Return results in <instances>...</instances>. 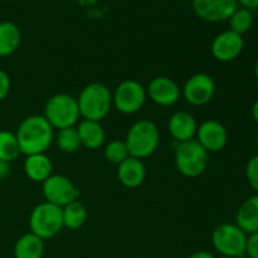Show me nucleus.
Here are the masks:
<instances>
[{
	"label": "nucleus",
	"instance_id": "1",
	"mask_svg": "<svg viewBox=\"0 0 258 258\" xmlns=\"http://www.w3.org/2000/svg\"><path fill=\"white\" fill-rule=\"evenodd\" d=\"M15 136L20 154H43L54 140V128L43 115H32L19 123Z\"/></svg>",
	"mask_w": 258,
	"mask_h": 258
},
{
	"label": "nucleus",
	"instance_id": "2",
	"mask_svg": "<svg viewBox=\"0 0 258 258\" xmlns=\"http://www.w3.org/2000/svg\"><path fill=\"white\" fill-rule=\"evenodd\" d=\"M77 103L83 120L101 122L112 107V93L103 83L93 82L82 88L77 97Z\"/></svg>",
	"mask_w": 258,
	"mask_h": 258
},
{
	"label": "nucleus",
	"instance_id": "3",
	"mask_svg": "<svg viewBox=\"0 0 258 258\" xmlns=\"http://www.w3.org/2000/svg\"><path fill=\"white\" fill-rule=\"evenodd\" d=\"M125 144L130 156L143 160L158 150L160 144V131L154 121L143 118L136 121L128 128Z\"/></svg>",
	"mask_w": 258,
	"mask_h": 258
},
{
	"label": "nucleus",
	"instance_id": "4",
	"mask_svg": "<svg viewBox=\"0 0 258 258\" xmlns=\"http://www.w3.org/2000/svg\"><path fill=\"white\" fill-rule=\"evenodd\" d=\"M174 160L181 175L186 178H197L208 168L209 153L196 139H191L178 144Z\"/></svg>",
	"mask_w": 258,
	"mask_h": 258
},
{
	"label": "nucleus",
	"instance_id": "5",
	"mask_svg": "<svg viewBox=\"0 0 258 258\" xmlns=\"http://www.w3.org/2000/svg\"><path fill=\"white\" fill-rule=\"evenodd\" d=\"M43 116L52 127L57 130L75 127L81 117L77 98L68 93H55L50 96L45 102Z\"/></svg>",
	"mask_w": 258,
	"mask_h": 258
},
{
	"label": "nucleus",
	"instance_id": "6",
	"mask_svg": "<svg viewBox=\"0 0 258 258\" xmlns=\"http://www.w3.org/2000/svg\"><path fill=\"white\" fill-rule=\"evenodd\" d=\"M63 227L62 208L48 202L35 206L29 216L30 232L43 241L57 236Z\"/></svg>",
	"mask_w": 258,
	"mask_h": 258
},
{
	"label": "nucleus",
	"instance_id": "7",
	"mask_svg": "<svg viewBox=\"0 0 258 258\" xmlns=\"http://www.w3.org/2000/svg\"><path fill=\"white\" fill-rule=\"evenodd\" d=\"M247 236L236 223L219 224L212 233V244L221 256L242 258L246 256Z\"/></svg>",
	"mask_w": 258,
	"mask_h": 258
},
{
	"label": "nucleus",
	"instance_id": "8",
	"mask_svg": "<svg viewBox=\"0 0 258 258\" xmlns=\"http://www.w3.org/2000/svg\"><path fill=\"white\" fill-rule=\"evenodd\" d=\"M146 88L135 80H123L112 93V105L123 115H134L145 105Z\"/></svg>",
	"mask_w": 258,
	"mask_h": 258
},
{
	"label": "nucleus",
	"instance_id": "9",
	"mask_svg": "<svg viewBox=\"0 0 258 258\" xmlns=\"http://www.w3.org/2000/svg\"><path fill=\"white\" fill-rule=\"evenodd\" d=\"M42 191L45 202L60 208L77 201L80 197L77 186L67 176L59 174H52L47 180L43 181Z\"/></svg>",
	"mask_w": 258,
	"mask_h": 258
},
{
	"label": "nucleus",
	"instance_id": "10",
	"mask_svg": "<svg viewBox=\"0 0 258 258\" xmlns=\"http://www.w3.org/2000/svg\"><path fill=\"white\" fill-rule=\"evenodd\" d=\"M216 93V82L213 77L207 73H196L190 76L181 88V96L186 103L196 107L207 105Z\"/></svg>",
	"mask_w": 258,
	"mask_h": 258
},
{
	"label": "nucleus",
	"instance_id": "11",
	"mask_svg": "<svg viewBox=\"0 0 258 258\" xmlns=\"http://www.w3.org/2000/svg\"><path fill=\"white\" fill-rule=\"evenodd\" d=\"M237 8V0H193L194 13L199 19L207 23L228 20Z\"/></svg>",
	"mask_w": 258,
	"mask_h": 258
},
{
	"label": "nucleus",
	"instance_id": "12",
	"mask_svg": "<svg viewBox=\"0 0 258 258\" xmlns=\"http://www.w3.org/2000/svg\"><path fill=\"white\" fill-rule=\"evenodd\" d=\"M196 140L206 149L208 153H218L226 148L228 143V131L223 123L209 118L198 125Z\"/></svg>",
	"mask_w": 258,
	"mask_h": 258
},
{
	"label": "nucleus",
	"instance_id": "13",
	"mask_svg": "<svg viewBox=\"0 0 258 258\" xmlns=\"http://www.w3.org/2000/svg\"><path fill=\"white\" fill-rule=\"evenodd\" d=\"M243 37L228 29L214 37L211 44V52L217 60L227 63L239 57L243 52Z\"/></svg>",
	"mask_w": 258,
	"mask_h": 258
},
{
	"label": "nucleus",
	"instance_id": "14",
	"mask_svg": "<svg viewBox=\"0 0 258 258\" xmlns=\"http://www.w3.org/2000/svg\"><path fill=\"white\" fill-rule=\"evenodd\" d=\"M146 93L154 103L163 107L175 105L181 96V90L178 83L170 77L159 76L153 78L146 87Z\"/></svg>",
	"mask_w": 258,
	"mask_h": 258
},
{
	"label": "nucleus",
	"instance_id": "15",
	"mask_svg": "<svg viewBox=\"0 0 258 258\" xmlns=\"http://www.w3.org/2000/svg\"><path fill=\"white\" fill-rule=\"evenodd\" d=\"M197 128L198 123L196 117L186 111H176L169 118V134L178 144L196 139Z\"/></svg>",
	"mask_w": 258,
	"mask_h": 258
},
{
	"label": "nucleus",
	"instance_id": "16",
	"mask_svg": "<svg viewBox=\"0 0 258 258\" xmlns=\"http://www.w3.org/2000/svg\"><path fill=\"white\" fill-rule=\"evenodd\" d=\"M118 181L126 188H138L146 178V168L143 160L128 156L126 160L117 165Z\"/></svg>",
	"mask_w": 258,
	"mask_h": 258
},
{
	"label": "nucleus",
	"instance_id": "17",
	"mask_svg": "<svg viewBox=\"0 0 258 258\" xmlns=\"http://www.w3.org/2000/svg\"><path fill=\"white\" fill-rule=\"evenodd\" d=\"M236 224L247 234L258 232V194L248 197L236 213Z\"/></svg>",
	"mask_w": 258,
	"mask_h": 258
},
{
	"label": "nucleus",
	"instance_id": "18",
	"mask_svg": "<svg viewBox=\"0 0 258 258\" xmlns=\"http://www.w3.org/2000/svg\"><path fill=\"white\" fill-rule=\"evenodd\" d=\"M53 171V164L49 156L43 154L28 155L24 161V173L30 180L35 183H43L47 180Z\"/></svg>",
	"mask_w": 258,
	"mask_h": 258
},
{
	"label": "nucleus",
	"instance_id": "19",
	"mask_svg": "<svg viewBox=\"0 0 258 258\" xmlns=\"http://www.w3.org/2000/svg\"><path fill=\"white\" fill-rule=\"evenodd\" d=\"M76 128H77L78 136H80L81 145L85 148L90 149V150H96L105 144L106 134L101 122L82 120Z\"/></svg>",
	"mask_w": 258,
	"mask_h": 258
},
{
	"label": "nucleus",
	"instance_id": "20",
	"mask_svg": "<svg viewBox=\"0 0 258 258\" xmlns=\"http://www.w3.org/2000/svg\"><path fill=\"white\" fill-rule=\"evenodd\" d=\"M22 42V33L17 24L5 20L0 22V57H9L15 53Z\"/></svg>",
	"mask_w": 258,
	"mask_h": 258
},
{
	"label": "nucleus",
	"instance_id": "21",
	"mask_svg": "<svg viewBox=\"0 0 258 258\" xmlns=\"http://www.w3.org/2000/svg\"><path fill=\"white\" fill-rule=\"evenodd\" d=\"M44 241L32 232L18 238L14 246L15 258H43Z\"/></svg>",
	"mask_w": 258,
	"mask_h": 258
},
{
	"label": "nucleus",
	"instance_id": "22",
	"mask_svg": "<svg viewBox=\"0 0 258 258\" xmlns=\"http://www.w3.org/2000/svg\"><path fill=\"white\" fill-rule=\"evenodd\" d=\"M63 226L71 231L80 229L87 221V209L80 201H75L62 208Z\"/></svg>",
	"mask_w": 258,
	"mask_h": 258
},
{
	"label": "nucleus",
	"instance_id": "23",
	"mask_svg": "<svg viewBox=\"0 0 258 258\" xmlns=\"http://www.w3.org/2000/svg\"><path fill=\"white\" fill-rule=\"evenodd\" d=\"M228 23L229 30L243 37V34H246L253 25V14L246 8H237L229 17Z\"/></svg>",
	"mask_w": 258,
	"mask_h": 258
},
{
	"label": "nucleus",
	"instance_id": "24",
	"mask_svg": "<svg viewBox=\"0 0 258 258\" xmlns=\"http://www.w3.org/2000/svg\"><path fill=\"white\" fill-rule=\"evenodd\" d=\"M19 154L20 149L15 134L8 130H0V160L10 163L15 160Z\"/></svg>",
	"mask_w": 258,
	"mask_h": 258
},
{
	"label": "nucleus",
	"instance_id": "25",
	"mask_svg": "<svg viewBox=\"0 0 258 258\" xmlns=\"http://www.w3.org/2000/svg\"><path fill=\"white\" fill-rule=\"evenodd\" d=\"M55 143H57V146L60 149V151L67 154L76 153L82 146L76 127H67L58 130L57 136H55Z\"/></svg>",
	"mask_w": 258,
	"mask_h": 258
},
{
	"label": "nucleus",
	"instance_id": "26",
	"mask_svg": "<svg viewBox=\"0 0 258 258\" xmlns=\"http://www.w3.org/2000/svg\"><path fill=\"white\" fill-rule=\"evenodd\" d=\"M103 155H105V159L108 163L118 165L123 160H126L130 156V154H128L125 140H112L105 146Z\"/></svg>",
	"mask_w": 258,
	"mask_h": 258
},
{
	"label": "nucleus",
	"instance_id": "27",
	"mask_svg": "<svg viewBox=\"0 0 258 258\" xmlns=\"http://www.w3.org/2000/svg\"><path fill=\"white\" fill-rule=\"evenodd\" d=\"M246 178L249 186L258 194V154L249 158L246 165Z\"/></svg>",
	"mask_w": 258,
	"mask_h": 258
},
{
	"label": "nucleus",
	"instance_id": "28",
	"mask_svg": "<svg viewBox=\"0 0 258 258\" xmlns=\"http://www.w3.org/2000/svg\"><path fill=\"white\" fill-rule=\"evenodd\" d=\"M246 256L249 258H258V232L249 234L247 238Z\"/></svg>",
	"mask_w": 258,
	"mask_h": 258
},
{
	"label": "nucleus",
	"instance_id": "29",
	"mask_svg": "<svg viewBox=\"0 0 258 258\" xmlns=\"http://www.w3.org/2000/svg\"><path fill=\"white\" fill-rule=\"evenodd\" d=\"M10 91V78L5 71L0 70V101L4 100Z\"/></svg>",
	"mask_w": 258,
	"mask_h": 258
},
{
	"label": "nucleus",
	"instance_id": "30",
	"mask_svg": "<svg viewBox=\"0 0 258 258\" xmlns=\"http://www.w3.org/2000/svg\"><path fill=\"white\" fill-rule=\"evenodd\" d=\"M237 3L241 8H246L248 10L258 9V0H237Z\"/></svg>",
	"mask_w": 258,
	"mask_h": 258
},
{
	"label": "nucleus",
	"instance_id": "31",
	"mask_svg": "<svg viewBox=\"0 0 258 258\" xmlns=\"http://www.w3.org/2000/svg\"><path fill=\"white\" fill-rule=\"evenodd\" d=\"M10 173V165L7 161L0 160V179H5Z\"/></svg>",
	"mask_w": 258,
	"mask_h": 258
},
{
	"label": "nucleus",
	"instance_id": "32",
	"mask_svg": "<svg viewBox=\"0 0 258 258\" xmlns=\"http://www.w3.org/2000/svg\"><path fill=\"white\" fill-rule=\"evenodd\" d=\"M188 258H216V257L208 251H197L194 252V253H191Z\"/></svg>",
	"mask_w": 258,
	"mask_h": 258
},
{
	"label": "nucleus",
	"instance_id": "33",
	"mask_svg": "<svg viewBox=\"0 0 258 258\" xmlns=\"http://www.w3.org/2000/svg\"><path fill=\"white\" fill-rule=\"evenodd\" d=\"M252 117L258 123V98L254 101L253 106H252Z\"/></svg>",
	"mask_w": 258,
	"mask_h": 258
},
{
	"label": "nucleus",
	"instance_id": "34",
	"mask_svg": "<svg viewBox=\"0 0 258 258\" xmlns=\"http://www.w3.org/2000/svg\"><path fill=\"white\" fill-rule=\"evenodd\" d=\"M254 77H256V80L258 81V60H257L256 66H254Z\"/></svg>",
	"mask_w": 258,
	"mask_h": 258
},
{
	"label": "nucleus",
	"instance_id": "35",
	"mask_svg": "<svg viewBox=\"0 0 258 258\" xmlns=\"http://www.w3.org/2000/svg\"><path fill=\"white\" fill-rule=\"evenodd\" d=\"M218 258H232V257H226V256H221V257H218Z\"/></svg>",
	"mask_w": 258,
	"mask_h": 258
},
{
	"label": "nucleus",
	"instance_id": "36",
	"mask_svg": "<svg viewBox=\"0 0 258 258\" xmlns=\"http://www.w3.org/2000/svg\"><path fill=\"white\" fill-rule=\"evenodd\" d=\"M136 258H149V257H136Z\"/></svg>",
	"mask_w": 258,
	"mask_h": 258
},
{
	"label": "nucleus",
	"instance_id": "37",
	"mask_svg": "<svg viewBox=\"0 0 258 258\" xmlns=\"http://www.w3.org/2000/svg\"><path fill=\"white\" fill-rule=\"evenodd\" d=\"M4 2H10V0H4Z\"/></svg>",
	"mask_w": 258,
	"mask_h": 258
}]
</instances>
